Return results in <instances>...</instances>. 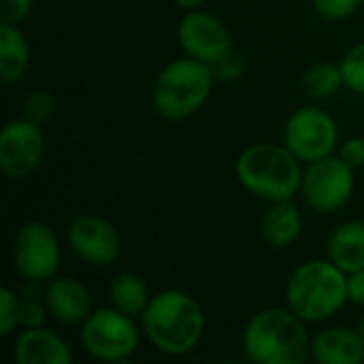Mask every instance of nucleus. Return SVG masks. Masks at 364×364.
I'll return each mask as SVG.
<instances>
[{"mask_svg":"<svg viewBox=\"0 0 364 364\" xmlns=\"http://www.w3.org/2000/svg\"><path fill=\"white\" fill-rule=\"evenodd\" d=\"M109 296H111V305L130 318L143 316L151 301L145 282L132 273L117 275L109 286Z\"/></svg>","mask_w":364,"mask_h":364,"instance_id":"6ab92c4d","label":"nucleus"},{"mask_svg":"<svg viewBox=\"0 0 364 364\" xmlns=\"http://www.w3.org/2000/svg\"><path fill=\"white\" fill-rule=\"evenodd\" d=\"M235 168L239 183L262 200H292L301 192V160L286 145L256 143L239 156Z\"/></svg>","mask_w":364,"mask_h":364,"instance_id":"7ed1b4c3","label":"nucleus"},{"mask_svg":"<svg viewBox=\"0 0 364 364\" xmlns=\"http://www.w3.org/2000/svg\"><path fill=\"white\" fill-rule=\"evenodd\" d=\"M175 4H179V6H183V9H196V6H200L205 0H173Z\"/></svg>","mask_w":364,"mask_h":364,"instance_id":"c85d7f7f","label":"nucleus"},{"mask_svg":"<svg viewBox=\"0 0 364 364\" xmlns=\"http://www.w3.org/2000/svg\"><path fill=\"white\" fill-rule=\"evenodd\" d=\"M341 85H346L343 73L341 66L335 64H316L303 77V87L316 98H331L341 90Z\"/></svg>","mask_w":364,"mask_h":364,"instance_id":"aec40b11","label":"nucleus"},{"mask_svg":"<svg viewBox=\"0 0 364 364\" xmlns=\"http://www.w3.org/2000/svg\"><path fill=\"white\" fill-rule=\"evenodd\" d=\"M328 260L348 275L364 269V222H346L331 235Z\"/></svg>","mask_w":364,"mask_h":364,"instance_id":"dca6fc26","label":"nucleus"},{"mask_svg":"<svg viewBox=\"0 0 364 364\" xmlns=\"http://www.w3.org/2000/svg\"><path fill=\"white\" fill-rule=\"evenodd\" d=\"M290 307H269L252 316L243 333V348L256 364H303L311 358V337Z\"/></svg>","mask_w":364,"mask_h":364,"instance_id":"f03ea898","label":"nucleus"},{"mask_svg":"<svg viewBox=\"0 0 364 364\" xmlns=\"http://www.w3.org/2000/svg\"><path fill=\"white\" fill-rule=\"evenodd\" d=\"M45 303L51 318L62 324H79L90 316V294L75 277L51 279L45 288Z\"/></svg>","mask_w":364,"mask_h":364,"instance_id":"ddd939ff","label":"nucleus"},{"mask_svg":"<svg viewBox=\"0 0 364 364\" xmlns=\"http://www.w3.org/2000/svg\"><path fill=\"white\" fill-rule=\"evenodd\" d=\"M19 314H21L19 296L11 288H2L0 290V335L2 337H9L21 324Z\"/></svg>","mask_w":364,"mask_h":364,"instance_id":"5701e85b","label":"nucleus"},{"mask_svg":"<svg viewBox=\"0 0 364 364\" xmlns=\"http://www.w3.org/2000/svg\"><path fill=\"white\" fill-rule=\"evenodd\" d=\"M141 320L149 343L166 356L190 354L205 333V314L194 296L183 290L154 294Z\"/></svg>","mask_w":364,"mask_h":364,"instance_id":"f257e3e1","label":"nucleus"},{"mask_svg":"<svg viewBox=\"0 0 364 364\" xmlns=\"http://www.w3.org/2000/svg\"><path fill=\"white\" fill-rule=\"evenodd\" d=\"M23 113H26L28 119H32L36 124L47 122L51 117V113H53V98H51V94H47L43 90L30 94L26 105H23Z\"/></svg>","mask_w":364,"mask_h":364,"instance_id":"b1692460","label":"nucleus"},{"mask_svg":"<svg viewBox=\"0 0 364 364\" xmlns=\"http://www.w3.org/2000/svg\"><path fill=\"white\" fill-rule=\"evenodd\" d=\"M356 331H358V333L364 337V316L358 320V328H356Z\"/></svg>","mask_w":364,"mask_h":364,"instance_id":"c756f323","label":"nucleus"},{"mask_svg":"<svg viewBox=\"0 0 364 364\" xmlns=\"http://www.w3.org/2000/svg\"><path fill=\"white\" fill-rule=\"evenodd\" d=\"M19 305H21V326L23 328H36V326H45L47 320V303H45V292H38L36 288H26L23 296H19Z\"/></svg>","mask_w":364,"mask_h":364,"instance_id":"412c9836","label":"nucleus"},{"mask_svg":"<svg viewBox=\"0 0 364 364\" xmlns=\"http://www.w3.org/2000/svg\"><path fill=\"white\" fill-rule=\"evenodd\" d=\"M337 141L335 119L318 107H299L284 126V145L307 164L331 156Z\"/></svg>","mask_w":364,"mask_h":364,"instance_id":"6e6552de","label":"nucleus"},{"mask_svg":"<svg viewBox=\"0 0 364 364\" xmlns=\"http://www.w3.org/2000/svg\"><path fill=\"white\" fill-rule=\"evenodd\" d=\"M70 250L92 267H109L122 252V239L111 222L98 215H81L68 228Z\"/></svg>","mask_w":364,"mask_h":364,"instance_id":"f8f14e48","label":"nucleus"},{"mask_svg":"<svg viewBox=\"0 0 364 364\" xmlns=\"http://www.w3.org/2000/svg\"><path fill=\"white\" fill-rule=\"evenodd\" d=\"M301 194L305 203L318 213H335L354 194V168L339 156H326L309 162L303 171Z\"/></svg>","mask_w":364,"mask_h":364,"instance_id":"0eeeda50","label":"nucleus"},{"mask_svg":"<svg viewBox=\"0 0 364 364\" xmlns=\"http://www.w3.org/2000/svg\"><path fill=\"white\" fill-rule=\"evenodd\" d=\"M45 139L36 122L11 119L0 132V168L9 179H23L41 164Z\"/></svg>","mask_w":364,"mask_h":364,"instance_id":"9d476101","label":"nucleus"},{"mask_svg":"<svg viewBox=\"0 0 364 364\" xmlns=\"http://www.w3.org/2000/svg\"><path fill=\"white\" fill-rule=\"evenodd\" d=\"M30 60V49L26 36L15 23H0V81L4 85L17 83Z\"/></svg>","mask_w":364,"mask_h":364,"instance_id":"a211bd4d","label":"nucleus"},{"mask_svg":"<svg viewBox=\"0 0 364 364\" xmlns=\"http://www.w3.org/2000/svg\"><path fill=\"white\" fill-rule=\"evenodd\" d=\"M213 87V70L209 64L181 58L162 68L154 85L156 111L173 122L194 115L209 98Z\"/></svg>","mask_w":364,"mask_h":364,"instance_id":"39448f33","label":"nucleus"},{"mask_svg":"<svg viewBox=\"0 0 364 364\" xmlns=\"http://www.w3.org/2000/svg\"><path fill=\"white\" fill-rule=\"evenodd\" d=\"M303 228V218L292 200L271 203V209L262 218V237L271 247L284 250L292 245Z\"/></svg>","mask_w":364,"mask_h":364,"instance_id":"f3484780","label":"nucleus"},{"mask_svg":"<svg viewBox=\"0 0 364 364\" xmlns=\"http://www.w3.org/2000/svg\"><path fill=\"white\" fill-rule=\"evenodd\" d=\"M348 301V273L331 260H309L288 279L286 303L307 324L333 318Z\"/></svg>","mask_w":364,"mask_h":364,"instance_id":"20e7f679","label":"nucleus"},{"mask_svg":"<svg viewBox=\"0 0 364 364\" xmlns=\"http://www.w3.org/2000/svg\"><path fill=\"white\" fill-rule=\"evenodd\" d=\"M13 267L28 284H41L60 267V245L53 230L43 222H28L13 241Z\"/></svg>","mask_w":364,"mask_h":364,"instance_id":"1a4fd4ad","label":"nucleus"},{"mask_svg":"<svg viewBox=\"0 0 364 364\" xmlns=\"http://www.w3.org/2000/svg\"><path fill=\"white\" fill-rule=\"evenodd\" d=\"M363 0H314L316 11L326 19H346L358 11Z\"/></svg>","mask_w":364,"mask_h":364,"instance_id":"393cba45","label":"nucleus"},{"mask_svg":"<svg viewBox=\"0 0 364 364\" xmlns=\"http://www.w3.org/2000/svg\"><path fill=\"white\" fill-rule=\"evenodd\" d=\"M34 0H0V23H19L30 15Z\"/></svg>","mask_w":364,"mask_h":364,"instance_id":"a878e982","label":"nucleus"},{"mask_svg":"<svg viewBox=\"0 0 364 364\" xmlns=\"http://www.w3.org/2000/svg\"><path fill=\"white\" fill-rule=\"evenodd\" d=\"M17 364H70L73 354L68 346L45 326L26 328L15 341Z\"/></svg>","mask_w":364,"mask_h":364,"instance_id":"4468645a","label":"nucleus"},{"mask_svg":"<svg viewBox=\"0 0 364 364\" xmlns=\"http://www.w3.org/2000/svg\"><path fill=\"white\" fill-rule=\"evenodd\" d=\"M348 296L350 303L364 307V269L348 275Z\"/></svg>","mask_w":364,"mask_h":364,"instance_id":"cd10ccee","label":"nucleus"},{"mask_svg":"<svg viewBox=\"0 0 364 364\" xmlns=\"http://www.w3.org/2000/svg\"><path fill=\"white\" fill-rule=\"evenodd\" d=\"M177 38L181 49L209 66H215L226 55H230L232 41L228 28L211 13L190 11L177 28Z\"/></svg>","mask_w":364,"mask_h":364,"instance_id":"9b49d317","label":"nucleus"},{"mask_svg":"<svg viewBox=\"0 0 364 364\" xmlns=\"http://www.w3.org/2000/svg\"><path fill=\"white\" fill-rule=\"evenodd\" d=\"M339 158L352 166L354 171L364 166V139L363 136H352L348 141H343L341 145V151H339Z\"/></svg>","mask_w":364,"mask_h":364,"instance_id":"bb28decb","label":"nucleus"},{"mask_svg":"<svg viewBox=\"0 0 364 364\" xmlns=\"http://www.w3.org/2000/svg\"><path fill=\"white\" fill-rule=\"evenodd\" d=\"M311 358L318 364L364 363V337L352 328H326L311 341Z\"/></svg>","mask_w":364,"mask_h":364,"instance_id":"2eb2a0df","label":"nucleus"},{"mask_svg":"<svg viewBox=\"0 0 364 364\" xmlns=\"http://www.w3.org/2000/svg\"><path fill=\"white\" fill-rule=\"evenodd\" d=\"M341 73L346 87L364 96V43H358L346 53L341 62Z\"/></svg>","mask_w":364,"mask_h":364,"instance_id":"4be33fe9","label":"nucleus"},{"mask_svg":"<svg viewBox=\"0 0 364 364\" xmlns=\"http://www.w3.org/2000/svg\"><path fill=\"white\" fill-rule=\"evenodd\" d=\"M83 350L102 363H122L139 348V328L119 309H96L81 326Z\"/></svg>","mask_w":364,"mask_h":364,"instance_id":"423d86ee","label":"nucleus"}]
</instances>
